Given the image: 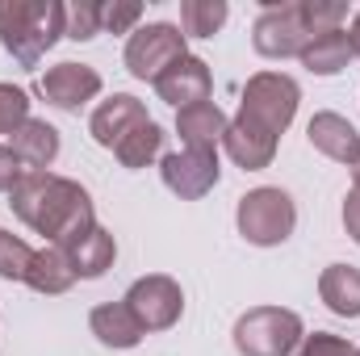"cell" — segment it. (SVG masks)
<instances>
[{"mask_svg": "<svg viewBox=\"0 0 360 356\" xmlns=\"http://www.w3.org/2000/svg\"><path fill=\"white\" fill-rule=\"evenodd\" d=\"M8 205L34 235H46V243H55L63 252L96 227L89 189L80 180L55 177V172H25L13 184Z\"/></svg>", "mask_w": 360, "mask_h": 356, "instance_id": "6da1fadb", "label": "cell"}, {"mask_svg": "<svg viewBox=\"0 0 360 356\" xmlns=\"http://www.w3.org/2000/svg\"><path fill=\"white\" fill-rule=\"evenodd\" d=\"M59 38H63L59 0H0V46L21 68H38Z\"/></svg>", "mask_w": 360, "mask_h": 356, "instance_id": "7a4b0ae2", "label": "cell"}, {"mask_svg": "<svg viewBox=\"0 0 360 356\" xmlns=\"http://www.w3.org/2000/svg\"><path fill=\"white\" fill-rule=\"evenodd\" d=\"M235 222H239V235L252 243V248H276L293 235L297 227V205L285 189L276 184H260L252 193L239 197L235 205Z\"/></svg>", "mask_w": 360, "mask_h": 356, "instance_id": "3957f363", "label": "cell"}, {"mask_svg": "<svg viewBox=\"0 0 360 356\" xmlns=\"http://www.w3.org/2000/svg\"><path fill=\"white\" fill-rule=\"evenodd\" d=\"M231 340L239 356H289L306 340V327L285 306H252L248 314H239Z\"/></svg>", "mask_w": 360, "mask_h": 356, "instance_id": "277c9868", "label": "cell"}, {"mask_svg": "<svg viewBox=\"0 0 360 356\" xmlns=\"http://www.w3.org/2000/svg\"><path fill=\"white\" fill-rule=\"evenodd\" d=\"M297 101H302V89L293 76L285 72H256L248 84H243V101H239V117L256 122L260 130L269 134H285L289 122L297 117Z\"/></svg>", "mask_w": 360, "mask_h": 356, "instance_id": "5b68a950", "label": "cell"}, {"mask_svg": "<svg viewBox=\"0 0 360 356\" xmlns=\"http://www.w3.org/2000/svg\"><path fill=\"white\" fill-rule=\"evenodd\" d=\"M310 38L314 30L306 21L302 0H264V13L252 25V46L264 59H297Z\"/></svg>", "mask_w": 360, "mask_h": 356, "instance_id": "8992f818", "label": "cell"}, {"mask_svg": "<svg viewBox=\"0 0 360 356\" xmlns=\"http://www.w3.org/2000/svg\"><path fill=\"white\" fill-rule=\"evenodd\" d=\"M188 55V38L184 30L172 25V21H151V25H139L130 38H126V72L134 80H160L176 59Z\"/></svg>", "mask_w": 360, "mask_h": 356, "instance_id": "52a82bcc", "label": "cell"}, {"mask_svg": "<svg viewBox=\"0 0 360 356\" xmlns=\"http://www.w3.org/2000/svg\"><path fill=\"white\" fill-rule=\"evenodd\" d=\"M122 302L130 306V314L139 319L143 331H168V327H176L180 314H184V289H180V281H172L168 272L139 276L126 289Z\"/></svg>", "mask_w": 360, "mask_h": 356, "instance_id": "ba28073f", "label": "cell"}, {"mask_svg": "<svg viewBox=\"0 0 360 356\" xmlns=\"http://www.w3.org/2000/svg\"><path fill=\"white\" fill-rule=\"evenodd\" d=\"M160 177H164V184L176 193L180 201H197V197H205L218 184V177H222L218 151H197V147L172 151V155L160 160Z\"/></svg>", "mask_w": 360, "mask_h": 356, "instance_id": "9c48e42d", "label": "cell"}, {"mask_svg": "<svg viewBox=\"0 0 360 356\" xmlns=\"http://www.w3.org/2000/svg\"><path fill=\"white\" fill-rule=\"evenodd\" d=\"M151 117H147V105L139 101V96H130V92H113L109 101H101L96 109H92L89 117V134L101 143V147H117L130 130H139V126H147Z\"/></svg>", "mask_w": 360, "mask_h": 356, "instance_id": "30bf717a", "label": "cell"}, {"mask_svg": "<svg viewBox=\"0 0 360 356\" xmlns=\"http://www.w3.org/2000/svg\"><path fill=\"white\" fill-rule=\"evenodd\" d=\"M38 92L55 105V109H80L101 92V72L89 63H55L46 68V76L38 80Z\"/></svg>", "mask_w": 360, "mask_h": 356, "instance_id": "8fae6325", "label": "cell"}, {"mask_svg": "<svg viewBox=\"0 0 360 356\" xmlns=\"http://www.w3.org/2000/svg\"><path fill=\"white\" fill-rule=\"evenodd\" d=\"M155 92H160V101H168V105H176V109H188V105L210 101V92H214L210 63L197 59V55H184V59H176V63L155 80Z\"/></svg>", "mask_w": 360, "mask_h": 356, "instance_id": "7c38bea8", "label": "cell"}, {"mask_svg": "<svg viewBox=\"0 0 360 356\" xmlns=\"http://www.w3.org/2000/svg\"><path fill=\"white\" fill-rule=\"evenodd\" d=\"M222 147H226V155L243 168V172H260V168H269L272 160H276V134L269 130H260L256 122H248V117H231V126H226V134H222Z\"/></svg>", "mask_w": 360, "mask_h": 356, "instance_id": "4fadbf2b", "label": "cell"}, {"mask_svg": "<svg viewBox=\"0 0 360 356\" xmlns=\"http://www.w3.org/2000/svg\"><path fill=\"white\" fill-rule=\"evenodd\" d=\"M306 139H310V147H314V151H323L327 160L348 164V168L356 164V155H360L356 126H352L344 113H331V109H323V113H314V117H310Z\"/></svg>", "mask_w": 360, "mask_h": 356, "instance_id": "5bb4252c", "label": "cell"}, {"mask_svg": "<svg viewBox=\"0 0 360 356\" xmlns=\"http://www.w3.org/2000/svg\"><path fill=\"white\" fill-rule=\"evenodd\" d=\"M8 147L17 151V160L25 164V172H46L59 160V130L46 117H30L25 126L13 130Z\"/></svg>", "mask_w": 360, "mask_h": 356, "instance_id": "9a60e30c", "label": "cell"}, {"mask_svg": "<svg viewBox=\"0 0 360 356\" xmlns=\"http://www.w3.org/2000/svg\"><path fill=\"white\" fill-rule=\"evenodd\" d=\"M226 126H231V117H226L214 101H201V105L176 109V134L184 139V147H197V151H218V143H222Z\"/></svg>", "mask_w": 360, "mask_h": 356, "instance_id": "2e32d148", "label": "cell"}, {"mask_svg": "<svg viewBox=\"0 0 360 356\" xmlns=\"http://www.w3.org/2000/svg\"><path fill=\"white\" fill-rule=\"evenodd\" d=\"M76 281H80V276H76V268H72V256H68L63 248H55V243H46L42 252H34L30 272H25V285H30L34 293H46V298L68 293Z\"/></svg>", "mask_w": 360, "mask_h": 356, "instance_id": "e0dca14e", "label": "cell"}, {"mask_svg": "<svg viewBox=\"0 0 360 356\" xmlns=\"http://www.w3.org/2000/svg\"><path fill=\"white\" fill-rule=\"evenodd\" d=\"M302 68L310 76H340L352 59V42H348V30H323L314 34L306 46H302Z\"/></svg>", "mask_w": 360, "mask_h": 356, "instance_id": "ac0fdd59", "label": "cell"}, {"mask_svg": "<svg viewBox=\"0 0 360 356\" xmlns=\"http://www.w3.org/2000/svg\"><path fill=\"white\" fill-rule=\"evenodd\" d=\"M89 327L105 348H134V344L147 336V331L139 327V319L130 314L126 302H105V306H96L89 314Z\"/></svg>", "mask_w": 360, "mask_h": 356, "instance_id": "d6986e66", "label": "cell"}, {"mask_svg": "<svg viewBox=\"0 0 360 356\" xmlns=\"http://www.w3.org/2000/svg\"><path fill=\"white\" fill-rule=\"evenodd\" d=\"M319 298L327 302L331 314L360 319V268L352 265H327L319 276Z\"/></svg>", "mask_w": 360, "mask_h": 356, "instance_id": "ffe728a7", "label": "cell"}, {"mask_svg": "<svg viewBox=\"0 0 360 356\" xmlns=\"http://www.w3.org/2000/svg\"><path fill=\"white\" fill-rule=\"evenodd\" d=\"M68 256H72V268H76V276L80 281H96V276H105L113 260H117V243H113V235L96 222L84 239H76L72 248H68Z\"/></svg>", "mask_w": 360, "mask_h": 356, "instance_id": "44dd1931", "label": "cell"}, {"mask_svg": "<svg viewBox=\"0 0 360 356\" xmlns=\"http://www.w3.org/2000/svg\"><path fill=\"white\" fill-rule=\"evenodd\" d=\"M164 130H160V122H147V126H139V130H130L117 147H113V155H117V164L122 168H147L151 160H164Z\"/></svg>", "mask_w": 360, "mask_h": 356, "instance_id": "7402d4cb", "label": "cell"}, {"mask_svg": "<svg viewBox=\"0 0 360 356\" xmlns=\"http://www.w3.org/2000/svg\"><path fill=\"white\" fill-rule=\"evenodd\" d=\"M226 17H231L226 0H184L180 4V30H184V38H214L226 25Z\"/></svg>", "mask_w": 360, "mask_h": 356, "instance_id": "603a6c76", "label": "cell"}, {"mask_svg": "<svg viewBox=\"0 0 360 356\" xmlns=\"http://www.w3.org/2000/svg\"><path fill=\"white\" fill-rule=\"evenodd\" d=\"M101 34V0H72L63 4V38L89 42Z\"/></svg>", "mask_w": 360, "mask_h": 356, "instance_id": "cb8c5ba5", "label": "cell"}, {"mask_svg": "<svg viewBox=\"0 0 360 356\" xmlns=\"http://www.w3.org/2000/svg\"><path fill=\"white\" fill-rule=\"evenodd\" d=\"M30 260H34V248L21 235L0 231V281H25Z\"/></svg>", "mask_w": 360, "mask_h": 356, "instance_id": "d4e9b609", "label": "cell"}, {"mask_svg": "<svg viewBox=\"0 0 360 356\" xmlns=\"http://www.w3.org/2000/svg\"><path fill=\"white\" fill-rule=\"evenodd\" d=\"M25 122H30V96H25V89L0 84V134L13 139V130L25 126Z\"/></svg>", "mask_w": 360, "mask_h": 356, "instance_id": "484cf974", "label": "cell"}, {"mask_svg": "<svg viewBox=\"0 0 360 356\" xmlns=\"http://www.w3.org/2000/svg\"><path fill=\"white\" fill-rule=\"evenodd\" d=\"M139 17H143L139 0H109V4H101V30L105 34H134Z\"/></svg>", "mask_w": 360, "mask_h": 356, "instance_id": "4316f807", "label": "cell"}, {"mask_svg": "<svg viewBox=\"0 0 360 356\" xmlns=\"http://www.w3.org/2000/svg\"><path fill=\"white\" fill-rule=\"evenodd\" d=\"M302 4H306V21H310L314 34L344 30V21H348V4L344 0H302Z\"/></svg>", "mask_w": 360, "mask_h": 356, "instance_id": "83f0119b", "label": "cell"}, {"mask_svg": "<svg viewBox=\"0 0 360 356\" xmlns=\"http://www.w3.org/2000/svg\"><path fill=\"white\" fill-rule=\"evenodd\" d=\"M297 356H356V348L344 340V336H331V331H314L297 344Z\"/></svg>", "mask_w": 360, "mask_h": 356, "instance_id": "f1b7e54d", "label": "cell"}, {"mask_svg": "<svg viewBox=\"0 0 360 356\" xmlns=\"http://www.w3.org/2000/svg\"><path fill=\"white\" fill-rule=\"evenodd\" d=\"M25 177V164L17 160L13 147H0V193H13V184Z\"/></svg>", "mask_w": 360, "mask_h": 356, "instance_id": "f546056e", "label": "cell"}, {"mask_svg": "<svg viewBox=\"0 0 360 356\" xmlns=\"http://www.w3.org/2000/svg\"><path fill=\"white\" fill-rule=\"evenodd\" d=\"M344 231L352 243H360V189H348L344 197Z\"/></svg>", "mask_w": 360, "mask_h": 356, "instance_id": "4dcf8cb0", "label": "cell"}, {"mask_svg": "<svg viewBox=\"0 0 360 356\" xmlns=\"http://www.w3.org/2000/svg\"><path fill=\"white\" fill-rule=\"evenodd\" d=\"M348 42H352V55L360 59V13L352 17V30H348Z\"/></svg>", "mask_w": 360, "mask_h": 356, "instance_id": "1f68e13d", "label": "cell"}, {"mask_svg": "<svg viewBox=\"0 0 360 356\" xmlns=\"http://www.w3.org/2000/svg\"><path fill=\"white\" fill-rule=\"evenodd\" d=\"M352 189H360V155H356V164H352Z\"/></svg>", "mask_w": 360, "mask_h": 356, "instance_id": "d6a6232c", "label": "cell"}, {"mask_svg": "<svg viewBox=\"0 0 360 356\" xmlns=\"http://www.w3.org/2000/svg\"><path fill=\"white\" fill-rule=\"evenodd\" d=\"M356 356H360V348H356Z\"/></svg>", "mask_w": 360, "mask_h": 356, "instance_id": "836d02e7", "label": "cell"}]
</instances>
